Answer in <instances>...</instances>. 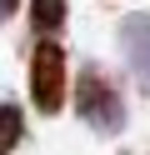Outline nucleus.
I'll return each mask as SVG.
<instances>
[{"label": "nucleus", "mask_w": 150, "mask_h": 155, "mask_svg": "<svg viewBox=\"0 0 150 155\" xmlns=\"http://www.w3.org/2000/svg\"><path fill=\"white\" fill-rule=\"evenodd\" d=\"M70 105H75V115L90 125V135H120L125 130V90H120V80L105 70V65L85 60L80 65V75L70 80Z\"/></svg>", "instance_id": "1"}, {"label": "nucleus", "mask_w": 150, "mask_h": 155, "mask_svg": "<svg viewBox=\"0 0 150 155\" xmlns=\"http://www.w3.org/2000/svg\"><path fill=\"white\" fill-rule=\"evenodd\" d=\"M25 90H30V110L55 120L70 100V60L60 40H35L30 50V70H25Z\"/></svg>", "instance_id": "2"}, {"label": "nucleus", "mask_w": 150, "mask_h": 155, "mask_svg": "<svg viewBox=\"0 0 150 155\" xmlns=\"http://www.w3.org/2000/svg\"><path fill=\"white\" fill-rule=\"evenodd\" d=\"M25 140V110L15 100H0V155H15Z\"/></svg>", "instance_id": "5"}, {"label": "nucleus", "mask_w": 150, "mask_h": 155, "mask_svg": "<svg viewBox=\"0 0 150 155\" xmlns=\"http://www.w3.org/2000/svg\"><path fill=\"white\" fill-rule=\"evenodd\" d=\"M20 5H25V0H0V25H10L20 15Z\"/></svg>", "instance_id": "6"}, {"label": "nucleus", "mask_w": 150, "mask_h": 155, "mask_svg": "<svg viewBox=\"0 0 150 155\" xmlns=\"http://www.w3.org/2000/svg\"><path fill=\"white\" fill-rule=\"evenodd\" d=\"M25 20L35 40H60V30L70 20V0H25Z\"/></svg>", "instance_id": "4"}, {"label": "nucleus", "mask_w": 150, "mask_h": 155, "mask_svg": "<svg viewBox=\"0 0 150 155\" xmlns=\"http://www.w3.org/2000/svg\"><path fill=\"white\" fill-rule=\"evenodd\" d=\"M115 40H120V55H125V70L135 80L140 95H150V15L135 10L115 25Z\"/></svg>", "instance_id": "3"}]
</instances>
